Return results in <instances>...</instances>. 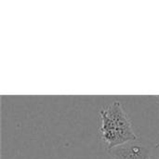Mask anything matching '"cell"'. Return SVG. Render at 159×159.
Instances as JSON below:
<instances>
[{"instance_id":"6da1fadb","label":"cell","mask_w":159,"mask_h":159,"mask_svg":"<svg viewBox=\"0 0 159 159\" xmlns=\"http://www.w3.org/2000/svg\"><path fill=\"white\" fill-rule=\"evenodd\" d=\"M155 144L137 139L118 145L108 151L112 159H152Z\"/></svg>"},{"instance_id":"7a4b0ae2","label":"cell","mask_w":159,"mask_h":159,"mask_svg":"<svg viewBox=\"0 0 159 159\" xmlns=\"http://www.w3.org/2000/svg\"><path fill=\"white\" fill-rule=\"evenodd\" d=\"M107 113L113 118L114 122L116 123L117 129L121 132L123 138L125 139L126 143L137 140L138 137L133 130V124L124 109V106L121 102L115 101L111 104L104 106Z\"/></svg>"},{"instance_id":"3957f363","label":"cell","mask_w":159,"mask_h":159,"mask_svg":"<svg viewBox=\"0 0 159 159\" xmlns=\"http://www.w3.org/2000/svg\"><path fill=\"white\" fill-rule=\"evenodd\" d=\"M152 159H159V143L155 144L153 154H152Z\"/></svg>"}]
</instances>
